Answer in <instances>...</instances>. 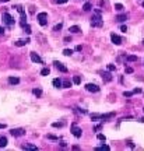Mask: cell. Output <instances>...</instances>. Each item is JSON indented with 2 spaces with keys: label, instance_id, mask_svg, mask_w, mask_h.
I'll use <instances>...</instances> for the list:
<instances>
[{
  "label": "cell",
  "instance_id": "obj_1",
  "mask_svg": "<svg viewBox=\"0 0 144 151\" xmlns=\"http://www.w3.org/2000/svg\"><path fill=\"white\" fill-rule=\"evenodd\" d=\"M91 25L92 27H102L104 25V20L101 17V10H95V14L91 18Z\"/></svg>",
  "mask_w": 144,
  "mask_h": 151
},
{
  "label": "cell",
  "instance_id": "obj_2",
  "mask_svg": "<svg viewBox=\"0 0 144 151\" xmlns=\"http://www.w3.org/2000/svg\"><path fill=\"white\" fill-rule=\"evenodd\" d=\"M1 18H3V23L6 24V25H8V27H11L13 24H14V18H13L8 13H3V17H1Z\"/></svg>",
  "mask_w": 144,
  "mask_h": 151
},
{
  "label": "cell",
  "instance_id": "obj_3",
  "mask_svg": "<svg viewBox=\"0 0 144 151\" xmlns=\"http://www.w3.org/2000/svg\"><path fill=\"white\" fill-rule=\"evenodd\" d=\"M36 18H38L39 24H41L42 27H45V25L48 24V14H46V13H39Z\"/></svg>",
  "mask_w": 144,
  "mask_h": 151
},
{
  "label": "cell",
  "instance_id": "obj_4",
  "mask_svg": "<svg viewBox=\"0 0 144 151\" xmlns=\"http://www.w3.org/2000/svg\"><path fill=\"white\" fill-rule=\"evenodd\" d=\"M11 136H14V137H21V136L25 134V130L21 127H17V129H11Z\"/></svg>",
  "mask_w": 144,
  "mask_h": 151
},
{
  "label": "cell",
  "instance_id": "obj_5",
  "mask_svg": "<svg viewBox=\"0 0 144 151\" xmlns=\"http://www.w3.org/2000/svg\"><path fill=\"white\" fill-rule=\"evenodd\" d=\"M71 133H73V136L74 137H81V134H83V132H81V129L78 127V126H76V124H71Z\"/></svg>",
  "mask_w": 144,
  "mask_h": 151
},
{
  "label": "cell",
  "instance_id": "obj_6",
  "mask_svg": "<svg viewBox=\"0 0 144 151\" xmlns=\"http://www.w3.org/2000/svg\"><path fill=\"white\" fill-rule=\"evenodd\" d=\"M111 39H112V43H113V45H117V46H119V45L122 43V38L119 36V35H116L115 32H113V34H111Z\"/></svg>",
  "mask_w": 144,
  "mask_h": 151
},
{
  "label": "cell",
  "instance_id": "obj_7",
  "mask_svg": "<svg viewBox=\"0 0 144 151\" xmlns=\"http://www.w3.org/2000/svg\"><path fill=\"white\" fill-rule=\"evenodd\" d=\"M55 66H56V69L59 70V71H62V73H67V67L63 64V63H60V62H58V60H55V63H53Z\"/></svg>",
  "mask_w": 144,
  "mask_h": 151
},
{
  "label": "cell",
  "instance_id": "obj_8",
  "mask_svg": "<svg viewBox=\"0 0 144 151\" xmlns=\"http://www.w3.org/2000/svg\"><path fill=\"white\" fill-rule=\"evenodd\" d=\"M86 90L87 91H90V92H98L99 91V87L95 84H91V83H88V84L86 85Z\"/></svg>",
  "mask_w": 144,
  "mask_h": 151
},
{
  "label": "cell",
  "instance_id": "obj_9",
  "mask_svg": "<svg viewBox=\"0 0 144 151\" xmlns=\"http://www.w3.org/2000/svg\"><path fill=\"white\" fill-rule=\"evenodd\" d=\"M112 74L109 73V70L108 71H104V73H102V80H104V81L105 83H109V81H112Z\"/></svg>",
  "mask_w": 144,
  "mask_h": 151
},
{
  "label": "cell",
  "instance_id": "obj_10",
  "mask_svg": "<svg viewBox=\"0 0 144 151\" xmlns=\"http://www.w3.org/2000/svg\"><path fill=\"white\" fill-rule=\"evenodd\" d=\"M28 42H29V39H18V41L14 42V45H16V46H25Z\"/></svg>",
  "mask_w": 144,
  "mask_h": 151
},
{
  "label": "cell",
  "instance_id": "obj_11",
  "mask_svg": "<svg viewBox=\"0 0 144 151\" xmlns=\"http://www.w3.org/2000/svg\"><path fill=\"white\" fill-rule=\"evenodd\" d=\"M31 60L34 63H42V59L39 58L36 53H34V52H31Z\"/></svg>",
  "mask_w": 144,
  "mask_h": 151
},
{
  "label": "cell",
  "instance_id": "obj_12",
  "mask_svg": "<svg viewBox=\"0 0 144 151\" xmlns=\"http://www.w3.org/2000/svg\"><path fill=\"white\" fill-rule=\"evenodd\" d=\"M117 21V23H123V21H126L127 20V14H119V16H116V18H115Z\"/></svg>",
  "mask_w": 144,
  "mask_h": 151
},
{
  "label": "cell",
  "instance_id": "obj_13",
  "mask_svg": "<svg viewBox=\"0 0 144 151\" xmlns=\"http://www.w3.org/2000/svg\"><path fill=\"white\" fill-rule=\"evenodd\" d=\"M53 87H56V88H62L63 87V83L60 78H55L53 80Z\"/></svg>",
  "mask_w": 144,
  "mask_h": 151
},
{
  "label": "cell",
  "instance_id": "obj_14",
  "mask_svg": "<svg viewBox=\"0 0 144 151\" xmlns=\"http://www.w3.org/2000/svg\"><path fill=\"white\" fill-rule=\"evenodd\" d=\"M112 116H115V113H113V112H111V113H105V115H99V119H102V120H106V119H111Z\"/></svg>",
  "mask_w": 144,
  "mask_h": 151
},
{
  "label": "cell",
  "instance_id": "obj_15",
  "mask_svg": "<svg viewBox=\"0 0 144 151\" xmlns=\"http://www.w3.org/2000/svg\"><path fill=\"white\" fill-rule=\"evenodd\" d=\"M8 83H10L11 85H16V84L20 83V78L18 77H8Z\"/></svg>",
  "mask_w": 144,
  "mask_h": 151
},
{
  "label": "cell",
  "instance_id": "obj_16",
  "mask_svg": "<svg viewBox=\"0 0 144 151\" xmlns=\"http://www.w3.org/2000/svg\"><path fill=\"white\" fill-rule=\"evenodd\" d=\"M69 31H70V34H78V32H80V27H77V25H73V27L69 28Z\"/></svg>",
  "mask_w": 144,
  "mask_h": 151
},
{
  "label": "cell",
  "instance_id": "obj_17",
  "mask_svg": "<svg viewBox=\"0 0 144 151\" xmlns=\"http://www.w3.org/2000/svg\"><path fill=\"white\" fill-rule=\"evenodd\" d=\"M23 148L24 150H38V147H36V146H32V144H24Z\"/></svg>",
  "mask_w": 144,
  "mask_h": 151
},
{
  "label": "cell",
  "instance_id": "obj_18",
  "mask_svg": "<svg viewBox=\"0 0 144 151\" xmlns=\"http://www.w3.org/2000/svg\"><path fill=\"white\" fill-rule=\"evenodd\" d=\"M7 146V139L6 137H0V148H3Z\"/></svg>",
  "mask_w": 144,
  "mask_h": 151
},
{
  "label": "cell",
  "instance_id": "obj_19",
  "mask_svg": "<svg viewBox=\"0 0 144 151\" xmlns=\"http://www.w3.org/2000/svg\"><path fill=\"white\" fill-rule=\"evenodd\" d=\"M71 85H73V83H71L70 80H64V81H63V88H70Z\"/></svg>",
  "mask_w": 144,
  "mask_h": 151
},
{
  "label": "cell",
  "instance_id": "obj_20",
  "mask_svg": "<svg viewBox=\"0 0 144 151\" xmlns=\"http://www.w3.org/2000/svg\"><path fill=\"white\" fill-rule=\"evenodd\" d=\"M32 94H34V95H35V97H41V95H42V91H41V90L39 88H34L32 90Z\"/></svg>",
  "mask_w": 144,
  "mask_h": 151
},
{
  "label": "cell",
  "instance_id": "obj_21",
  "mask_svg": "<svg viewBox=\"0 0 144 151\" xmlns=\"http://www.w3.org/2000/svg\"><path fill=\"white\" fill-rule=\"evenodd\" d=\"M126 60H127V62H136L137 56H134V55H129L127 58H126Z\"/></svg>",
  "mask_w": 144,
  "mask_h": 151
},
{
  "label": "cell",
  "instance_id": "obj_22",
  "mask_svg": "<svg viewBox=\"0 0 144 151\" xmlns=\"http://www.w3.org/2000/svg\"><path fill=\"white\" fill-rule=\"evenodd\" d=\"M51 73V70H49V67H45V69L41 70V76H48V74Z\"/></svg>",
  "mask_w": 144,
  "mask_h": 151
},
{
  "label": "cell",
  "instance_id": "obj_23",
  "mask_svg": "<svg viewBox=\"0 0 144 151\" xmlns=\"http://www.w3.org/2000/svg\"><path fill=\"white\" fill-rule=\"evenodd\" d=\"M52 126H53V127H63V126H64V122H55V123H52Z\"/></svg>",
  "mask_w": 144,
  "mask_h": 151
},
{
  "label": "cell",
  "instance_id": "obj_24",
  "mask_svg": "<svg viewBox=\"0 0 144 151\" xmlns=\"http://www.w3.org/2000/svg\"><path fill=\"white\" fill-rule=\"evenodd\" d=\"M97 150H98V151H102V150H106V151H108V150H109V146H106V144H102V146L97 147Z\"/></svg>",
  "mask_w": 144,
  "mask_h": 151
},
{
  "label": "cell",
  "instance_id": "obj_25",
  "mask_svg": "<svg viewBox=\"0 0 144 151\" xmlns=\"http://www.w3.org/2000/svg\"><path fill=\"white\" fill-rule=\"evenodd\" d=\"M83 10H84V11H90L91 10V3H86L84 6H83Z\"/></svg>",
  "mask_w": 144,
  "mask_h": 151
},
{
  "label": "cell",
  "instance_id": "obj_26",
  "mask_svg": "<svg viewBox=\"0 0 144 151\" xmlns=\"http://www.w3.org/2000/svg\"><path fill=\"white\" fill-rule=\"evenodd\" d=\"M73 83H74V84H80V83H81L80 76H74V77H73Z\"/></svg>",
  "mask_w": 144,
  "mask_h": 151
},
{
  "label": "cell",
  "instance_id": "obj_27",
  "mask_svg": "<svg viewBox=\"0 0 144 151\" xmlns=\"http://www.w3.org/2000/svg\"><path fill=\"white\" fill-rule=\"evenodd\" d=\"M63 55H64V56H71V55H73V50L71 49H64L63 50Z\"/></svg>",
  "mask_w": 144,
  "mask_h": 151
},
{
  "label": "cell",
  "instance_id": "obj_28",
  "mask_svg": "<svg viewBox=\"0 0 144 151\" xmlns=\"http://www.w3.org/2000/svg\"><path fill=\"white\" fill-rule=\"evenodd\" d=\"M115 10H117V11H122V10H123V6H122L120 3H116V4H115Z\"/></svg>",
  "mask_w": 144,
  "mask_h": 151
},
{
  "label": "cell",
  "instance_id": "obj_29",
  "mask_svg": "<svg viewBox=\"0 0 144 151\" xmlns=\"http://www.w3.org/2000/svg\"><path fill=\"white\" fill-rule=\"evenodd\" d=\"M132 95H134V92H133V91H125V92H123V97H132Z\"/></svg>",
  "mask_w": 144,
  "mask_h": 151
},
{
  "label": "cell",
  "instance_id": "obj_30",
  "mask_svg": "<svg viewBox=\"0 0 144 151\" xmlns=\"http://www.w3.org/2000/svg\"><path fill=\"white\" fill-rule=\"evenodd\" d=\"M24 30H25V32H27V34H31V27H29V25H28V24H25V25H24Z\"/></svg>",
  "mask_w": 144,
  "mask_h": 151
},
{
  "label": "cell",
  "instance_id": "obj_31",
  "mask_svg": "<svg viewBox=\"0 0 144 151\" xmlns=\"http://www.w3.org/2000/svg\"><path fill=\"white\" fill-rule=\"evenodd\" d=\"M62 27H63V24H62V23H60V24H58V25H55L53 31H60V30H62Z\"/></svg>",
  "mask_w": 144,
  "mask_h": 151
},
{
  "label": "cell",
  "instance_id": "obj_32",
  "mask_svg": "<svg viewBox=\"0 0 144 151\" xmlns=\"http://www.w3.org/2000/svg\"><path fill=\"white\" fill-rule=\"evenodd\" d=\"M106 67H108L109 71H115V70H116V66H115V64H108Z\"/></svg>",
  "mask_w": 144,
  "mask_h": 151
},
{
  "label": "cell",
  "instance_id": "obj_33",
  "mask_svg": "<svg viewBox=\"0 0 144 151\" xmlns=\"http://www.w3.org/2000/svg\"><path fill=\"white\" fill-rule=\"evenodd\" d=\"M97 137H98V140H101V141H105V140H106V137H105L104 134H101V133H99V134H98Z\"/></svg>",
  "mask_w": 144,
  "mask_h": 151
},
{
  "label": "cell",
  "instance_id": "obj_34",
  "mask_svg": "<svg viewBox=\"0 0 144 151\" xmlns=\"http://www.w3.org/2000/svg\"><path fill=\"white\" fill-rule=\"evenodd\" d=\"M125 71H126L127 74H132L133 71H134V70H133V67H126V69H125Z\"/></svg>",
  "mask_w": 144,
  "mask_h": 151
},
{
  "label": "cell",
  "instance_id": "obj_35",
  "mask_svg": "<svg viewBox=\"0 0 144 151\" xmlns=\"http://www.w3.org/2000/svg\"><path fill=\"white\" fill-rule=\"evenodd\" d=\"M48 139H51V140H58V137L53 134H48Z\"/></svg>",
  "mask_w": 144,
  "mask_h": 151
},
{
  "label": "cell",
  "instance_id": "obj_36",
  "mask_svg": "<svg viewBox=\"0 0 144 151\" xmlns=\"http://www.w3.org/2000/svg\"><path fill=\"white\" fill-rule=\"evenodd\" d=\"M120 31L122 32H126V31H127V27H126V25H122V27H120Z\"/></svg>",
  "mask_w": 144,
  "mask_h": 151
},
{
  "label": "cell",
  "instance_id": "obj_37",
  "mask_svg": "<svg viewBox=\"0 0 144 151\" xmlns=\"http://www.w3.org/2000/svg\"><path fill=\"white\" fill-rule=\"evenodd\" d=\"M133 92H134V94H140V92H141V88H136V90H133Z\"/></svg>",
  "mask_w": 144,
  "mask_h": 151
},
{
  "label": "cell",
  "instance_id": "obj_38",
  "mask_svg": "<svg viewBox=\"0 0 144 151\" xmlns=\"http://www.w3.org/2000/svg\"><path fill=\"white\" fill-rule=\"evenodd\" d=\"M64 42H71V36H66V38H64Z\"/></svg>",
  "mask_w": 144,
  "mask_h": 151
},
{
  "label": "cell",
  "instance_id": "obj_39",
  "mask_svg": "<svg viewBox=\"0 0 144 151\" xmlns=\"http://www.w3.org/2000/svg\"><path fill=\"white\" fill-rule=\"evenodd\" d=\"M59 4H63V3H67V0H56Z\"/></svg>",
  "mask_w": 144,
  "mask_h": 151
},
{
  "label": "cell",
  "instance_id": "obj_40",
  "mask_svg": "<svg viewBox=\"0 0 144 151\" xmlns=\"http://www.w3.org/2000/svg\"><path fill=\"white\" fill-rule=\"evenodd\" d=\"M81 49H83V48H81V45H78V46H76V50H77V52H81Z\"/></svg>",
  "mask_w": 144,
  "mask_h": 151
},
{
  "label": "cell",
  "instance_id": "obj_41",
  "mask_svg": "<svg viewBox=\"0 0 144 151\" xmlns=\"http://www.w3.org/2000/svg\"><path fill=\"white\" fill-rule=\"evenodd\" d=\"M3 34H4V28L0 27V35H3Z\"/></svg>",
  "mask_w": 144,
  "mask_h": 151
},
{
  "label": "cell",
  "instance_id": "obj_42",
  "mask_svg": "<svg viewBox=\"0 0 144 151\" xmlns=\"http://www.w3.org/2000/svg\"><path fill=\"white\" fill-rule=\"evenodd\" d=\"M4 127H6V124H4V123H0V129H4Z\"/></svg>",
  "mask_w": 144,
  "mask_h": 151
},
{
  "label": "cell",
  "instance_id": "obj_43",
  "mask_svg": "<svg viewBox=\"0 0 144 151\" xmlns=\"http://www.w3.org/2000/svg\"><path fill=\"white\" fill-rule=\"evenodd\" d=\"M140 122H143V123H144V118H141V119H140Z\"/></svg>",
  "mask_w": 144,
  "mask_h": 151
},
{
  "label": "cell",
  "instance_id": "obj_44",
  "mask_svg": "<svg viewBox=\"0 0 144 151\" xmlns=\"http://www.w3.org/2000/svg\"><path fill=\"white\" fill-rule=\"evenodd\" d=\"M0 1H8V0H0Z\"/></svg>",
  "mask_w": 144,
  "mask_h": 151
},
{
  "label": "cell",
  "instance_id": "obj_45",
  "mask_svg": "<svg viewBox=\"0 0 144 151\" xmlns=\"http://www.w3.org/2000/svg\"><path fill=\"white\" fill-rule=\"evenodd\" d=\"M141 6H143V7H144V1H143V3H141Z\"/></svg>",
  "mask_w": 144,
  "mask_h": 151
},
{
  "label": "cell",
  "instance_id": "obj_46",
  "mask_svg": "<svg viewBox=\"0 0 144 151\" xmlns=\"http://www.w3.org/2000/svg\"><path fill=\"white\" fill-rule=\"evenodd\" d=\"M143 45H144V41H143Z\"/></svg>",
  "mask_w": 144,
  "mask_h": 151
}]
</instances>
